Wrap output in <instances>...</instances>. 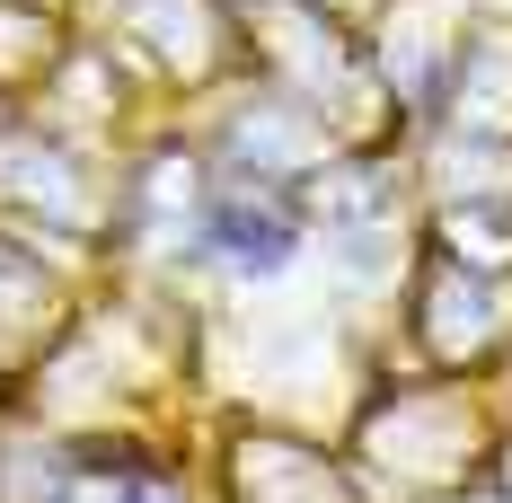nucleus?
Instances as JSON below:
<instances>
[{
  "label": "nucleus",
  "mask_w": 512,
  "mask_h": 503,
  "mask_svg": "<svg viewBox=\"0 0 512 503\" xmlns=\"http://www.w3.org/2000/svg\"><path fill=\"white\" fill-rule=\"evenodd\" d=\"M212 248L230 256V265H248V274H274L283 256H292V212L283 203H265V195H230V203H212Z\"/></svg>",
  "instance_id": "obj_1"
}]
</instances>
